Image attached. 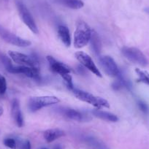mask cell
<instances>
[{
    "instance_id": "13",
    "label": "cell",
    "mask_w": 149,
    "mask_h": 149,
    "mask_svg": "<svg viewBox=\"0 0 149 149\" xmlns=\"http://www.w3.org/2000/svg\"><path fill=\"white\" fill-rule=\"evenodd\" d=\"M65 135V133L60 129H50L44 132V138L47 143H51L54 140Z\"/></svg>"
},
{
    "instance_id": "14",
    "label": "cell",
    "mask_w": 149,
    "mask_h": 149,
    "mask_svg": "<svg viewBox=\"0 0 149 149\" xmlns=\"http://www.w3.org/2000/svg\"><path fill=\"white\" fill-rule=\"evenodd\" d=\"M92 113L94 116L102 120H104V121H110V122H116L118 121V116L110 112L103 111V110L97 109V110H93Z\"/></svg>"
},
{
    "instance_id": "4",
    "label": "cell",
    "mask_w": 149,
    "mask_h": 149,
    "mask_svg": "<svg viewBox=\"0 0 149 149\" xmlns=\"http://www.w3.org/2000/svg\"><path fill=\"white\" fill-rule=\"evenodd\" d=\"M0 37L8 43L18 47L26 48L31 45V42L15 35L0 25Z\"/></svg>"
},
{
    "instance_id": "5",
    "label": "cell",
    "mask_w": 149,
    "mask_h": 149,
    "mask_svg": "<svg viewBox=\"0 0 149 149\" xmlns=\"http://www.w3.org/2000/svg\"><path fill=\"white\" fill-rule=\"evenodd\" d=\"M121 53L127 59L131 61L132 62L139 64L142 67H145L148 64V60L146 56L138 48L124 47L121 49Z\"/></svg>"
},
{
    "instance_id": "22",
    "label": "cell",
    "mask_w": 149,
    "mask_h": 149,
    "mask_svg": "<svg viewBox=\"0 0 149 149\" xmlns=\"http://www.w3.org/2000/svg\"><path fill=\"white\" fill-rule=\"evenodd\" d=\"M88 142L94 147V148L96 149H107V148L104 146V145L103 143H102L101 142H100L99 140H96L94 138H88Z\"/></svg>"
},
{
    "instance_id": "7",
    "label": "cell",
    "mask_w": 149,
    "mask_h": 149,
    "mask_svg": "<svg viewBox=\"0 0 149 149\" xmlns=\"http://www.w3.org/2000/svg\"><path fill=\"white\" fill-rule=\"evenodd\" d=\"M16 5L18 13H19V15L21 16V19H22L23 22L26 24V26L34 34H38L39 30H38V28H37V25H36V23L34 21L32 15L31 14L30 11L29 10L28 8H26V6L21 2H18Z\"/></svg>"
},
{
    "instance_id": "26",
    "label": "cell",
    "mask_w": 149,
    "mask_h": 149,
    "mask_svg": "<svg viewBox=\"0 0 149 149\" xmlns=\"http://www.w3.org/2000/svg\"><path fill=\"white\" fill-rule=\"evenodd\" d=\"M20 149H31V143L29 140H26L21 146Z\"/></svg>"
},
{
    "instance_id": "23",
    "label": "cell",
    "mask_w": 149,
    "mask_h": 149,
    "mask_svg": "<svg viewBox=\"0 0 149 149\" xmlns=\"http://www.w3.org/2000/svg\"><path fill=\"white\" fill-rule=\"evenodd\" d=\"M4 145L11 149H16L17 146H18L16 140L14 138H11V137H8V138L5 139V140H4Z\"/></svg>"
},
{
    "instance_id": "21",
    "label": "cell",
    "mask_w": 149,
    "mask_h": 149,
    "mask_svg": "<svg viewBox=\"0 0 149 149\" xmlns=\"http://www.w3.org/2000/svg\"><path fill=\"white\" fill-rule=\"evenodd\" d=\"M60 76H61V78H62V79L64 81V83H65L67 88L72 91V90L74 88V85H73L72 83V76L70 74V73L61 74H60Z\"/></svg>"
},
{
    "instance_id": "15",
    "label": "cell",
    "mask_w": 149,
    "mask_h": 149,
    "mask_svg": "<svg viewBox=\"0 0 149 149\" xmlns=\"http://www.w3.org/2000/svg\"><path fill=\"white\" fill-rule=\"evenodd\" d=\"M58 35L59 39L65 46L70 47L71 45V37L70 30L66 26L61 25L58 27Z\"/></svg>"
},
{
    "instance_id": "24",
    "label": "cell",
    "mask_w": 149,
    "mask_h": 149,
    "mask_svg": "<svg viewBox=\"0 0 149 149\" xmlns=\"http://www.w3.org/2000/svg\"><path fill=\"white\" fill-rule=\"evenodd\" d=\"M7 91V81L5 77L0 74V94H4Z\"/></svg>"
},
{
    "instance_id": "20",
    "label": "cell",
    "mask_w": 149,
    "mask_h": 149,
    "mask_svg": "<svg viewBox=\"0 0 149 149\" xmlns=\"http://www.w3.org/2000/svg\"><path fill=\"white\" fill-rule=\"evenodd\" d=\"M117 77H118V79L113 84V86H112L114 90H119L121 89V88H124V87L129 86L128 81H126V80L121 76V74H118Z\"/></svg>"
},
{
    "instance_id": "9",
    "label": "cell",
    "mask_w": 149,
    "mask_h": 149,
    "mask_svg": "<svg viewBox=\"0 0 149 149\" xmlns=\"http://www.w3.org/2000/svg\"><path fill=\"white\" fill-rule=\"evenodd\" d=\"M9 56L14 62L19 65L36 67V66L38 64V61L35 57L29 56L19 52L9 51Z\"/></svg>"
},
{
    "instance_id": "27",
    "label": "cell",
    "mask_w": 149,
    "mask_h": 149,
    "mask_svg": "<svg viewBox=\"0 0 149 149\" xmlns=\"http://www.w3.org/2000/svg\"><path fill=\"white\" fill-rule=\"evenodd\" d=\"M4 113V110H3V107H0V116L3 114Z\"/></svg>"
},
{
    "instance_id": "16",
    "label": "cell",
    "mask_w": 149,
    "mask_h": 149,
    "mask_svg": "<svg viewBox=\"0 0 149 149\" xmlns=\"http://www.w3.org/2000/svg\"><path fill=\"white\" fill-rule=\"evenodd\" d=\"M55 2L72 10H79L84 6L81 0H55Z\"/></svg>"
},
{
    "instance_id": "2",
    "label": "cell",
    "mask_w": 149,
    "mask_h": 149,
    "mask_svg": "<svg viewBox=\"0 0 149 149\" xmlns=\"http://www.w3.org/2000/svg\"><path fill=\"white\" fill-rule=\"evenodd\" d=\"M72 91L74 97L78 98V100H81L84 102L88 103L94 107H97V109L104 108H104H109L110 107V104H109L108 102L104 99L102 98V97H97V96L93 95V94L86 92V91L75 88H73Z\"/></svg>"
},
{
    "instance_id": "8",
    "label": "cell",
    "mask_w": 149,
    "mask_h": 149,
    "mask_svg": "<svg viewBox=\"0 0 149 149\" xmlns=\"http://www.w3.org/2000/svg\"><path fill=\"white\" fill-rule=\"evenodd\" d=\"M74 56L76 58V59L82 64L83 66L88 69V70L94 73L95 75L97 77L102 78V73L100 71L96 64H94V61L92 60L91 57L89 55H88L86 53L83 52V51H78V52L75 53Z\"/></svg>"
},
{
    "instance_id": "18",
    "label": "cell",
    "mask_w": 149,
    "mask_h": 149,
    "mask_svg": "<svg viewBox=\"0 0 149 149\" xmlns=\"http://www.w3.org/2000/svg\"><path fill=\"white\" fill-rule=\"evenodd\" d=\"M64 114L67 118L74 121H81L83 120V115L81 113L72 108H67L64 110Z\"/></svg>"
},
{
    "instance_id": "1",
    "label": "cell",
    "mask_w": 149,
    "mask_h": 149,
    "mask_svg": "<svg viewBox=\"0 0 149 149\" xmlns=\"http://www.w3.org/2000/svg\"><path fill=\"white\" fill-rule=\"evenodd\" d=\"M92 30L89 26L83 21L77 23L76 29L74 34V46L76 48H82L90 42Z\"/></svg>"
},
{
    "instance_id": "10",
    "label": "cell",
    "mask_w": 149,
    "mask_h": 149,
    "mask_svg": "<svg viewBox=\"0 0 149 149\" xmlns=\"http://www.w3.org/2000/svg\"><path fill=\"white\" fill-rule=\"evenodd\" d=\"M100 61L103 70L107 75L111 77H117L120 74L119 69L112 57L109 56H104L100 58Z\"/></svg>"
},
{
    "instance_id": "25",
    "label": "cell",
    "mask_w": 149,
    "mask_h": 149,
    "mask_svg": "<svg viewBox=\"0 0 149 149\" xmlns=\"http://www.w3.org/2000/svg\"><path fill=\"white\" fill-rule=\"evenodd\" d=\"M138 106H139V107H140V110H141L144 113H148L149 108L146 103L143 102H142V101H139L138 102Z\"/></svg>"
},
{
    "instance_id": "19",
    "label": "cell",
    "mask_w": 149,
    "mask_h": 149,
    "mask_svg": "<svg viewBox=\"0 0 149 149\" xmlns=\"http://www.w3.org/2000/svg\"><path fill=\"white\" fill-rule=\"evenodd\" d=\"M135 72H136V74H137V77H138V78H137V81H138L139 82L143 83V84L149 86V72H148L146 71V70H141V69L136 68Z\"/></svg>"
},
{
    "instance_id": "29",
    "label": "cell",
    "mask_w": 149,
    "mask_h": 149,
    "mask_svg": "<svg viewBox=\"0 0 149 149\" xmlns=\"http://www.w3.org/2000/svg\"><path fill=\"white\" fill-rule=\"evenodd\" d=\"M41 149H48V148H41Z\"/></svg>"
},
{
    "instance_id": "17",
    "label": "cell",
    "mask_w": 149,
    "mask_h": 149,
    "mask_svg": "<svg viewBox=\"0 0 149 149\" xmlns=\"http://www.w3.org/2000/svg\"><path fill=\"white\" fill-rule=\"evenodd\" d=\"M90 42H91V48H92L94 52L96 53L97 54H100L102 50V42L98 34L94 30H92V32H91Z\"/></svg>"
},
{
    "instance_id": "6",
    "label": "cell",
    "mask_w": 149,
    "mask_h": 149,
    "mask_svg": "<svg viewBox=\"0 0 149 149\" xmlns=\"http://www.w3.org/2000/svg\"><path fill=\"white\" fill-rule=\"evenodd\" d=\"M6 70L13 74H24L29 78H33L36 81L40 80V74L37 67H28V66H14L13 64L5 67Z\"/></svg>"
},
{
    "instance_id": "3",
    "label": "cell",
    "mask_w": 149,
    "mask_h": 149,
    "mask_svg": "<svg viewBox=\"0 0 149 149\" xmlns=\"http://www.w3.org/2000/svg\"><path fill=\"white\" fill-rule=\"evenodd\" d=\"M59 102V99L55 96H37L29 100L28 107L30 111L34 113L45 107L58 104Z\"/></svg>"
},
{
    "instance_id": "11",
    "label": "cell",
    "mask_w": 149,
    "mask_h": 149,
    "mask_svg": "<svg viewBox=\"0 0 149 149\" xmlns=\"http://www.w3.org/2000/svg\"><path fill=\"white\" fill-rule=\"evenodd\" d=\"M47 60L49 63L51 70L58 73L59 75L61 74H64V73H70V72H71V70L68 66L66 65L64 63L61 62V61H58V60L55 59L53 56H48Z\"/></svg>"
},
{
    "instance_id": "12",
    "label": "cell",
    "mask_w": 149,
    "mask_h": 149,
    "mask_svg": "<svg viewBox=\"0 0 149 149\" xmlns=\"http://www.w3.org/2000/svg\"><path fill=\"white\" fill-rule=\"evenodd\" d=\"M11 114L16 125L18 127H22L24 126V118L20 107V102L17 99H15L12 102Z\"/></svg>"
},
{
    "instance_id": "28",
    "label": "cell",
    "mask_w": 149,
    "mask_h": 149,
    "mask_svg": "<svg viewBox=\"0 0 149 149\" xmlns=\"http://www.w3.org/2000/svg\"><path fill=\"white\" fill-rule=\"evenodd\" d=\"M145 10H146V12L147 13L149 14V8H146V9Z\"/></svg>"
}]
</instances>
